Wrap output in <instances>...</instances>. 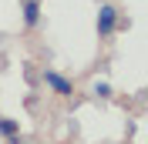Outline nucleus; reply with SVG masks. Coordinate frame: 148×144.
<instances>
[{
    "label": "nucleus",
    "instance_id": "obj_2",
    "mask_svg": "<svg viewBox=\"0 0 148 144\" xmlns=\"http://www.w3.org/2000/svg\"><path fill=\"white\" fill-rule=\"evenodd\" d=\"M44 84L54 90V94H61V97H71L74 94V84L67 81L64 74H57V71H44Z\"/></svg>",
    "mask_w": 148,
    "mask_h": 144
},
{
    "label": "nucleus",
    "instance_id": "obj_1",
    "mask_svg": "<svg viewBox=\"0 0 148 144\" xmlns=\"http://www.w3.org/2000/svg\"><path fill=\"white\" fill-rule=\"evenodd\" d=\"M118 27H128V20H121V14L111 7V3H101V7H98V37L108 40Z\"/></svg>",
    "mask_w": 148,
    "mask_h": 144
},
{
    "label": "nucleus",
    "instance_id": "obj_4",
    "mask_svg": "<svg viewBox=\"0 0 148 144\" xmlns=\"http://www.w3.org/2000/svg\"><path fill=\"white\" fill-rule=\"evenodd\" d=\"M0 134L3 137H17L20 134V124L14 121V117H0Z\"/></svg>",
    "mask_w": 148,
    "mask_h": 144
},
{
    "label": "nucleus",
    "instance_id": "obj_3",
    "mask_svg": "<svg viewBox=\"0 0 148 144\" xmlns=\"http://www.w3.org/2000/svg\"><path fill=\"white\" fill-rule=\"evenodd\" d=\"M24 24L27 27H37L40 24V3L37 0H24Z\"/></svg>",
    "mask_w": 148,
    "mask_h": 144
},
{
    "label": "nucleus",
    "instance_id": "obj_5",
    "mask_svg": "<svg viewBox=\"0 0 148 144\" xmlns=\"http://www.w3.org/2000/svg\"><path fill=\"white\" fill-rule=\"evenodd\" d=\"M91 90L98 94V97H111V84H108V81H94V87H91Z\"/></svg>",
    "mask_w": 148,
    "mask_h": 144
}]
</instances>
